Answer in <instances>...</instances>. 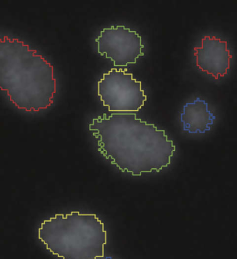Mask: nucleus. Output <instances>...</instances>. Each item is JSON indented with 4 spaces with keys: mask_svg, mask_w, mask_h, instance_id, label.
Instances as JSON below:
<instances>
[{
    "mask_svg": "<svg viewBox=\"0 0 237 259\" xmlns=\"http://www.w3.org/2000/svg\"><path fill=\"white\" fill-rule=\"evenodd\" d=\"M97 94L103 106L120 113L138 112L147 101L142 82L123 69H112L103 74L97 82Z\"/></svg>",
    "mask_w": 237,
    "mask_h": 259,
    "instance_id": "nucleus-4",
    "label": "nucleus"
},
{
    "mask_svg": "<svg viewBox=\"0 0 237 259\" xmlns=\"http://www.w3.org/2000/svg\"><path fill=\"white\" fill-rule=\"evenodd\" d=\"M103 259H114V258H113L112 257H111V256H107V257H105V258H104Z\"/></svg>",
    "mask_w": 237,
    "mask_h": 259,
    "instance_id": "nucleus-8",
    "label": "nucleus"
},
{
    "mask_svg": "<svg viewBox=\"0 0 237 259\" xmlns=\"http://www.w3.org/2000/svg\"><path fill=\"white\" fill-rule=\"evenodd\" d=\"M107 238L104 223L97 215L80 211L56 214L39 229V240L62 259L103 258Z\"/></svg>",
    "mask_w": 237,
    "mask_h": 259,
    "instance_id": "nucleus-3",
    "label": "nucleus"
},
{
    "mask_svg": "<svg viewBox=\"0 0 237 259\" xmlns=\"http://www.w3.org/2000/svg\"><path fill=\"white\" fill-rule=\"evenodd\" d=\"M216 116L209 110L208 103L200 98H196L183 107L180 120L183 130L191 134H204L211 130Z\"/></svg>",
    "mask_w": 237,
    "mask_h": 259,
    "instance_id": "nucleus-7",
    "label": "nucleus"
},
{
    "mask_svg": "<svg viewBox=\"0 0 237 259\" xmlns=\"http://www.w3.org/2000/svg\"><path fill=\"white\" fill-rule=\"evenodd\" d=\"M194 56L197 67L215 79L226 76L230 69L232 56L227 48V42L215 36L203 37L202 46L194 48Z\"/></svg>",
    "mask_w": 237,
    "mask_h": 259,
    "instance_id": "nucleus-6",
    "label": "nucleus"
},
{
    "mask_svg": "<svg viewBox=\"0 0 237 259\" xmlns=\"http://www.w3.org/2000/svg\"><path fill=\"white\" fill-rule=\"evenodd\" d=\"M97 52L112 60L116 67H126L137 63L140 56H144V45L136 31L125 26H112L101 30L96 38Z\"/></svg>",
    "mask_w": 237,
    "mask_h": 259,
    "instance_id": "nucleus-5",
    "label": "nucleus"
},
{
    "mask_svg": "<svg viewBox=\"0 0 237 259\" xmlns=\"http://www.w3.org/2000/svg\"><path fill=\"white\" fill-rule=\"evenodd\" d=\"M0 90L20 110H46L56 93L54 67L23 41L0 37Z\"/></svg>",
    "mask_w": 237,
    "mask_h": 259,
    "instance_id": "nucleus-2",
    "label": "nucleus"
},
{
    "mask_svg": "<svg viewBox=\"0 0 237 259\" xmlns=\"http://www.w3.org/2000/svg\"><path fill=\"white\" fill-rule=\"evenodd\" d=\"M89 131L97 139L99 153L120 171L133 176L161 171L176 151L165 131L134 113L104 114L93 119Z\"/></svg>",
    "mask_w": 237,
    "mask_h": 259,
    "instance_id": "nucleus-1",
    "label": "nucleus"
}]
</instances>
